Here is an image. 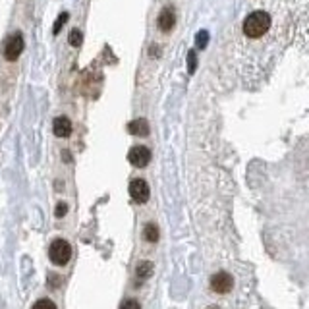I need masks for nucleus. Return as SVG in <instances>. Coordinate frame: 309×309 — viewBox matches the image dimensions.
I'll list each match as a JSON object with an SVG mask.
<instances>
[{"label":"nucleus","mask_w":309,"mask_h":309,"mask_svg":"<svg viewBox=\"0 0 309 309\" xmlns=\"http://www.w3.org/2000/svg\"><path fill=\"white\" fill-rule=\"evenodd\" d=\"M234 286V280H232V276L228 273H217V275L211 278V288L217 292V294H228Z\"/></svg>","instance_id":"423d86ee"},{"label":"nucleus","mask_w":309,"mask_h":309,"mask_svg":"<svg viewBox=\"0 0 309 309\" xmlns=\"http://www.w3.org/2000/svg\"><path fill=\"white\" fill-rule=\"evenodd\" d=\"M66 213H68V205H66V203H58V205H56V213H55V215L58 217V219H62Z\"/></svg>","instance_id":"f3484780"},{"label":"nucleus","mask_w":309,"mask_h":309,"mask_svg":"<svg viewBox=\"0 0 309 309\" xmlns=\"http://www.w3.org/2000/svg\"><path fill=\"white\" fill-rule=\"evenodd\" d=\"M23 46H25V43H23L22 33L10 35V37L6 39V43H4V58L10 60V62L18 60L20 55L23 53Z\"/></svg>","instance_id":"7ed1b4c3"},{"label":"nucleus","mask_w":309,"mask_h":309,"mask_svg":"<svg viewBox=\"0 0 309 309\" xmlns=\"http://www.w3.org/2000/svg\"><path fill=\"white\" fill-rule=\"evenodd\" d=\"M271 27V16L263 10L251 12L245 20H243V33L249 39H261Z\"/></svg>","instance_id":"f257e3e1"},{"label":"nucleus","mask_w":309,"mask_h":309,"mask_svg":"<svg viewBox=\"0 0 309 309\" xmlns=\"http://www.w3.org/2000/svg\"><path fill=\"white\" fill-rule=\"evenodd\" d=\"M130 195L135 203H147V199L151 195V189H149L143 178H135L130 182Z\"/></svg>","instance_id":"39448f33"},{"label":"nucleus","mask_w":309,"mask_h":309,"mask_svg":"<svg viewBox=\"0 0 309 309\" xmlns=\"http://www.w3.org/2000/svg\"><path fill=\"white\" fill-rule=\"evenodd\" d=\"M195 68H197V55H195V50H189L188 53V72L189 74H193Z\"/></svg>","instance_id":"2eb2a0df"},{"label":"nucleus","mask_w":309,"mask_h":309,"mask_svg":"<svg viewBox=\"0 0 309 309\" xmlns=\"http://www.w3.org/2000/svg\"><path fill=\"white\" fill-rule=\"evenodd\" d=\"M33 309H56L55 301L48 298H43V299H37L33 303Z\"/></svg>","instance_id":"4468645a"},{"label":"nucleus","mask_w":309,"mask_h":309,"mask_svg":"<svg viewBox=\"0 0 309 309\" xmlns=\"http://www.w3.org/2000/svg\"><path fill=\"white\" fill-rule=\"evenodd\" d=\"M143 236L147 242H159V228H157V224H153V222H149V224H145L143 228Z\"/></svg>","instance_id":"9b49d317"},{"label":"nucleus","mask_w":309,"mask_h":309,"mask_svg":"<svg viewBox=\"0 0 309 309\" xmlns=\"http://www.w3.org/2000/svg\"><path fill=\"white\" fill-rule=\"evenodd\" d=\"M68 18H70V14L68 12H62L58 18H56V22H55V27H53V33L58 35L60 33V29H62V25L68 22Z\"/></svg>","instance_id":"ddd939ff"},{"label":"nucleus","mask_w":309,"mask_h":309,"mask_svg":"<svg viewBox=\"0 0 309 309\" xmlns=\"http://www.w3.org/2000/svg\"><path fill=\"white\" fill-rule=\"evenodd\" d=\"M135 273H137V278H141V280L149 278V276L153 275V263L151 261H141L137 265V269H135Z\"/></svg>","instance_id":"9d476101"},{"label":"nucleus","mask_w":309,"mask_h":309,"mask_svg":"<svg viewBox=\"0 0 309 309\" xmlns=\"http://www.w3.org/2000/svg\"><path fill=\"white\" fill-rule=\"evenodd\" d=\"M128 161L135 168H145V166L151 163V151L147 147H143V145H135V147L130 149V153H128Z\"/></svg>","instance_id":"20e7f679"},{"label":"nucleus","mask_w":309,"mask_h":309,"mask_svg":"<svg viewBox=\"0 0 309 309\" xmlns=\"http://www.w3.org/2000/svg\"><path fill=\"white\" fill-rule=\"evenodd\" d=\"M81 41H83V35H81V31H79V29H74V31L70 33V44H72V46H79V44H81Z\"/></svg>","instance_id":"dca6fc26"},{"label":"nucleus","mask_w":309,"mask_h":309,"mask_svg":"<svg viewBox=\"0 0 309 309\" xmlns=\"http://www.w3.org/2000/svg\"><path fill=\"white\" fill-rule=\"evenodd\" d=\"M48 257H50V261L55 263V265H66L68 261H70V257H72V247H70V243L66 240H62V238H58L55 242L50 243V247H48Z\"/></svg>","instance_id":"f03ea898"},{"label":"nucleus","mask_w":309,"mask_h":309,"mask_svg":"<svg viewBox=\"0 0 309 309\" xmlns=\"http://www.w3.org/2000/svg\"><path fill=\"white\" fill-rule=\"evenodd\" d=\"M207 44H209V31L201 29L195 35V46H197L199 50H203V48H207Z\"/></svg>","instance_id":"f8f14e48"},{"label":"nucleus","mask_w":309,"mask_h":309,"mask_svg":"<svg viewBox=\"0 0 309 309\" xmlns=\"http://www.w3.org/2000/svg\"><path fill=\"white\" fill-rule=\"evenodd\" d=\"M53 132L56 137H70L72 135V122L66 116H58L53 124Z\"/></svg>","instance_id":"1a4fd4ad"},{"label":"nucleus","mask_w":309,"mask_h":309,"mask_svg":"<svg viewBox=\"0 0 309 309\" xmlns=\"http://www.w3.org/2000/svg\"><path fill=\"white\" fill-rule=\"evenodd\" d=\"M149 53H151V56H159V55H161V48H157V46H151V48H149Z\"/></svg>","instance_id":"6ab92c4d"},{"label":"nucleus","mask_w":309,"mask_h":309,"mask_svg":"<svg viewBox=\"0 0 309 309\" xmlns=\"http://www.w3.org/2000/svg\"><path fill=\"white\" fill-rule=\"evenodd\" d=\"M120 309H141V307H139V303L135 299H126Z\"/></svg>","instance_id":"a211bd4d"},{"label":"nucleus","mask_w":309,"mask_h":309,"mask_svg":"<svg viewBox=\"0 0 309 309\" xmlns=\"http://www.w3.org/2000/svg\"><path fill=\"white\" fill-rule=\"evenodd\" d=\"M128 132L135 135V137H147L149 132H151V128H149V124H147L145 118H135V120L128 124Z\"/></svg>","instance_id":"6e6552de"},{"label":"nucleus","mask_w":309,"mask_h":309,"mask_svg":"<svg viewBox=\"0 0 309 309\" xmlns=\"http://www.w3.org/2000/svg\"><path fill=\"white\" fill-rule=\"evenodd\" d=\"M174 23H176V14H174V8H172V6H165V8L161 10V14H159V20H157L159 29H161L163 33H168V31H172Z\"/></svg>","instance_id":"0eeeda50"}]
</instances>
